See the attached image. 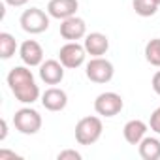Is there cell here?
Instances as JSON below:
<instances>
[{
    "instance_id": "obj_1",
    "label": "cell",
    "mask_w": 160,
    "mask_h": 160,
    "mask_svg": "<svg viewBox=\"0 0 160 160\" xmlns=\"http://www.w3.org/2000/svg\"><path fill=\"white\" fill-rule=\"evenodd\" d=\"M8 85L13 96L23 104H34L40 98V89L34 81V75L27 66H15L8 73Z\"/></svg>"
},
{
    "instance_id": "obj_2",
    "label": "cell",
    "mask_w": 160,
    "mask_h": 160,
    "mask_svg": "<svg viewBox=\"0 0 160 160\" xmlns=\"http://www.w3.org/2000/svg\"><path fill=\"white\" fill-rule=\"evenodd\" d=\"M104 132V124L100 117L89 115L79 119L75 124V141L79 145H94Z\"/></svg>"
},
{
    "instance_id": "obj_3",
    "label": "cell",
    "mask_w": 160,
    "mask_h": 160,
    "mask_svg": "<svg viewBox=\"0 0 160 160\" xmlns=\"http://www.w3.org/2000/svg\"><path fill=\"white\" fill-rule=\"evenodd\" d=\"M49 13H45L43 10L40 8H30V10H25L21 13V19H19V25L25 32L28 34H42L49 28Z\"/></svg>"
},
{
    "instance_id": "obj_4",
    "label": "cell",
    "mask_w": 160,
    "mask_h": 160,
    "mask_svg": "<svg viewBox=\"0 0 160 160\" xmlns=\"http://www.w3.org/2000/svg\"><path fill=\"white\" fill-rule=\"evenodd\" d=\"M13 124H15L17 132H21L25 136H34L42 128V115L32 108H21L13 115Z\"/></svg>"
},
{
    "instance_id": "obj_5",
    "label": "cell",
    "mask_w": 160,
    "mask_h": 160,
    "mask_svg": "<svg viewBox=\"0 0 160 160\" xmlns=\"http://www.w3.org/2000/svg\"><path fill=\"white\" fill-rule=\"evenodd\" d=\"M87 77L91 79L92 83H109L113 79V73H115V68L113 64L104 58V57H92L89 62H87V70H85Z\"/></svg>"
},
{
    "instance_id": "obj_6",
    "label": "cell",
    "mask_w": 160,
    "mask_h": 160,
    "mask_svg": "<svg viewBox=\"0 0 160 160\" xmlns=\"http://www.w3.org/2000/svg\"><path fill=\"white\" fill-rule=\"evenodd\" d=\"M124 102L122 96L117 92H102L94 100V111L102 117H115L122 111Z\"/></svg>"
},
{
    "instance_id": "obj_7",
    "label": "cell",
    "mask_w": 160,
    "mask_h": 160,
    "mask_svg": "<svg viewBox=\"0 0 160 160\" xmlns=\"http://www.w3.org/2000/svg\"><path fill=\"white\" fill-rule=\"evenodd\" d=\"M87 57V49L85 45H79L77 42H68L66 45H62L58 49V60L64 64V68L68 70H75L85 62Z\"/></svg>"
},
{
    "instance_id": "obj_8",
    "label": "cell",
    "mask_w": 160,
    "mask_h": 160,
    "mask_svg": "<svg viewBox=\"0 0 160 160\" xmlns=\"http://www.w3.org/2000/svg\"><path fill=\"white\" fill-rule=\"evenodd\" d=\"M60 36L68 42H77L87 36V25L81 17L72 15L60 23Z\"/></svg>"
},
{
    "instance_id": "obj_9",
    "label": "cell",
    "mask_w": 160,
    "mask_h": 160,
    "mask_svg": "<svg viewBox=\"0 0 160 160\" xmlns=\"http://www.w3.org/2000/svg\"><path fill=\"white\" fill-rule=\"evenodd\" d=\"M40 79L47 85H58L64 79V64L55 58L42 62L40 64Z\"/></svg>"
},
{
    "instance_id": "obj_10",
    "label": "cell",
    "mask_w": 160,
    "mask_h": 160,
    "mask_svg": "<svg viewBox=\"0 0 160 160\" xmlns=\"http://www.w3.org/2000/svg\"><path fill=\"white\" fill-rule=\"evenodd\" d=\"M77 8H79V2H77V0H49V4H47V13H49L53 19L64 21V19L75 15Z\"/></svg>"
},
{
    "instance_id": "obj_11",
    "label": "cell",
    "mask_w": 160,
    "mask_h": 160,
    "mask_svg": "<svg viewBox=\"0 0 160 160\" xmlns=\"http://www.w3.org/2000/svg\"><path fill=\"white\" fill-rule=\"evenodd\" d=\"M19 57L27 66H40L43 62V49L36 40H25L19 47Z\"/></svg>"
},
{
    "instance_id": "obj_12",
    "label": "cell",
    "mask_w": 160,
    "mask_h": 160,
    "mask_svg": "<svg viewBox=\"0 0 160 160\" xmlns=\"http://www.w3.org/2000/svg\"><path fill=\"white\" fill-rule=\"evenodd\" d=\"M42 104L47 111H62L68 106V94L62 89L51 87L42 94Z\"/></svg>"
},
{
    "instance_id": "obj_13",
    "label": "cell",
    "mask_w": 160,
    "mask_h": 160,
    "mask_svg": "<svg viewBox=\"0 0 160 160\" xmlns=\"http://www.w3.org/2000/svg\"><path fill=\"white\" fill-rule=\"evenodd\" d=\"M83 45H85V49H87L89 55H92V57H102V55H106L108 49H109V40H108V36L102 34V32H91V34L85 36Z\"/></svg>"
},
{
    "instance_id": "obj_14",
    "label": "cell",
    "mask_w": 160,
    "mask_h": 160,
    "mask_svg": "<svg viewBox=\"0 0 160 160\" xmlns=\"http://www.w3.org/2000/svg\"><path fill=\"white\" fill-rule=\"evenodd\" d=\"M145 134H147V124L139 119L128 121L122 128V136L130 145H139V141L145 138Z\"/></svg>"
},
{
    "instance_id": "obj_15",
    "label": "cell",
    "mask_w": 160,
    "mask_h": 160,
    "mask_svg": "<svg viewBox=\"0 0 160 160\" xmlns=\"http://www.w3.org/2000/svg\"><path fill=\"white\" fill-rule=\"evenodd\" d=\"M138 151H139V156L143 160H158L160 158V139L158 138L145 136L139 141Z\"/></svg>"
},
{
    "instance_id": "obj_16",
    "label": "cell",
    "mask_w": 160,
    "mask_h": 160,
    "mask_svg": "<svg viewBox=\"0 0 160 160\" xmlns=\"http://www.w3.org/2000/svg\"><path fill=\"white\" fill-rule=\"evenodd\" d=\"M15 49H17L15 38L10 32H0V57L4 60H8L15 55Z\"/></svg>"
},
{
    "instance_id": "obj_17",
    "label": "cell",
    "mask_w": 160,
    "mask_h": 160,
    "mask_svg": "<svg viewBox=\"0 0 160 160\" xmlns=\"http://www.w3.org/2000/svg\"><path fill=\"white\" fill-rule=\"evenodd\" d=\"M134 12L141 17H152L158 12V4L154 0H132Z\"/></svg>"
},
{
    "instance_id": "obj_18",
    "label": "cell",
    "mask_w": 160,
    "mask_h": 160,
    "mask_svg": "<svg viewBox=\"0 0 160 160\" xmlns=\"http://www.w3.org/2000/svg\"><path fill=\"white\" fill-rule=\"evenodd\" d=\"M145 58L149 64L160 68V38H154V40H149L147 45H145Z\"/></svg>"
},
{
    "instance_id": "obj_19",
    "label": "cell",
    "mask_w": 160,
    "mask_h": 160,
    "mask_svg": "<svg viewBox=\"0 0 160 160\" xmlns=\"http://www.w3.org/2000/svg\"><path fill=\"white\" fill-rule=\"evenodd\" d=\"M149 126L154 134H160V106L151 113V119H149Z\"/></svg>"
},
{
    "instance_id": "obj_20",
    "label": "cell",
    "mask_w": 160,
    "mask_h": 160,
    "mask_svg": "<svg viewBox=\"0 0 160 160\" xmlns=\"http://www.w3.org/2000/svg\"><path fill=\"white\" fill-rule=\"evenodd\" d=\"M57 158L58 160H81V152H77L73 149H66V151H60Z\"/></svg>"
},
{
    "instance_id": "obj_21",
    "label": "cell",
    "mask_w": 160,
    "mask_h": 160,
    "mask_svg": "<svg viewBox=\"0 0 160 160\" xmlns=\"http://www.w3.org/2000/svg\"><path fill=\"white\" fill-rule=\"evenodd\" d=\"M151 85H152V91L160 96V70L152 75V81H151Z\"/></svg>"
},
{
    "instance_id": "obj_22",
    "label": "cell",
    "mask_w": 160,
    "mask_h": 160,
    "mask_svg": "<svg viewBox=\"0 0 160 160\" xmlns=\"http://www.w3.org/2000/svg\"><path fill=\"white\" fill-rule=\"evenodd\" d=\"M6 158H21L19 154H15L13 151H6V149H2V151H0V160H6Z\"/></svg>"
},
{
    "instance_id": "obj_23",
    "label": "cell",
    "mask_w": 160,
    "mask_h": 160,
    "mask_svg": "<svg viewBox=\"0 0 160 160\" xmlns=\"http://www.w3.org/2000/svg\"><path fill=\"white\" fill-rule=\"evenodd\" d=\"M4 2L8 6H13V8H21V6H25L28 2V0H4Z\"/></svg>"
},
{
    "instance_id": "obj_24",
    "label": "cell",
    "mask_w": 160,
    "mask_h": 160,
    "mask_svg": "<svg viewBox=\"0 0 160 160\" xmlns=\"http://www.w3.org/2000/svg\"><path fill=\"white\" fill-rule=\"evenodd\" d=\"M6 134H8V124H6V121L2 119V134H0V139H6Z\"/></svg>"
},
{
    "instance_id": "obj_25",
    "label": "cell",
    "mask_w": 160,
    "mask_h": 160,
    "mask_svg": "<svg viewBox=\"0 0 160 160\" xmlns=\"http://www.w3.org/2000/svg\"><path fill=\"white\" fill-rule=\"evenodd\" d=\"M154 2H156V4H158V6H160V0H154Z\"/></svg>"
}]
</instances>
